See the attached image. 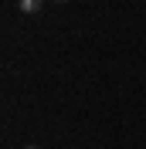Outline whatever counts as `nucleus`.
<instances>
[{
	"instance_id": "nucleus-1",
	"label": "nucleus",
	"mask_w": 146,
	"mask_h": 149,
	"mask_svg": "<svg viewBox=\"0 0 146 149\" xmlns=\"http://www.w3.org/2000/svg\"><path fill=\"white\" fill-rule=\"evenodd\" d=\"M44 0H17V10L20 14H41Z\"/></svg>"
},
{
	"instance_id": "nucleus-2",
	"label": "nucleus",
	"mask_w": 146,
	"mask_h": 149,
	"mask_svg": "<svg viewBox=\"0 0 146 149\" xmlns=\"http://www.w3.org/2000/svg\"><path fill=\"white\" fill-rule=\"evenodd\" d=\"M55 3H68V0H55Z\"/></svg>"
},
{
	"instance_id": "nucleus-3",
	"label": "nucleus",
	"mask_w": 146,
	"mask_h": 149,
	"mask_svg": "<svg viewBox=\"0 0 146 149\" xmlns=\"http://www.w3.org/2000/svg\"><path fill=\"white\" fill-rule=\"evenodd\" d=\"M24 149H37V146H24Z\"/></svg>"
}]
</instances>
